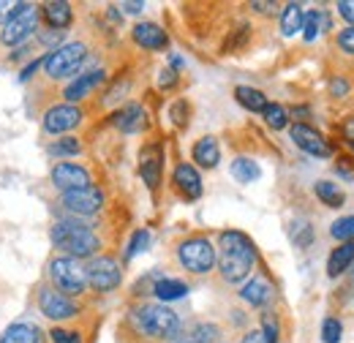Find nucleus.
Returning a JSON list of instances; mask_svg holds the SVG:
<instances>
[{"instance_id": "obj_1", "label": "nucleus", "mask_w": 354, "mask_h": 343, "mask_svg": "<svg viewBox=\"0 0 354 343\" xmlns=\"http://www.w3.org/2000/svg\"><path fill=\"white\" fill-rule=\"evenodd\" d=\"M218 243H221L218 267H221L223 281H229V284L245 281L248 272H251V267H254V261H257L254 243L243 232H223Z\"/></svg>"}, {"instance_id": "obj_2", "label": "nucleus", "mask_w": 354, "mask_h": 343, "mask_svg": "<svg viewBox=\"0 0 354 343\" xmlns=\"http://www.w3.org/2000/svg\"><path fill=\"white\" fill-rule=\"evenodd\" d=\"M52 243L66 251L68 259H85L98 251V237L90 232V226L77 221H57L52 229Z\"/></svg>"}, {"instance_id": "obj_3", "label": "nucleus", "mask_w": 354, "mask_h": 343, "mask_svg": "<svg viewBox=\"0 0 354 343\" xmlns=\"http://www.w3.org/2000/svg\"><path fill=\"white\" fill-rule=\"evenodd\" d=\"M136 327L150 338H172L180 330V319L164 305H142L133 316Z\"/></svg>"}, {"instance_id": "obj_4", "label": "nucleus", "mask_w": 354, "mask_h": 343, "mask_svg": "<svg viewBox=\"0 0 354 343\" xmlns=\"http://www.w3.org/2000/svg\"><path fill=\"white\" fill-rule=\"evenodd\" d=\"M36 22H39V11H36V6H30V3H17L14 17L3 25V36H0V41L6 44V46H17V44H22L30 33H36Z\"/></svg>"}, {"instance_id": "obj_5", "label": "nucleus", "mask_w": 354, "mask_h": 343, "mask_svg": "<svg viewBox=\"0 0 354 343\" xmlns=\"http://www.w3.org/2000/svg\"><path fill=\"white\" fill-rule=\"evenodd\" d=\"M85 55H88L85 44H66V46H60V49H52L44 57L46 74L55 77V80L68 77V74H74V71L82 66Z\"/></svg>"}, {"instance_id": "obj_6", "label": "nucleus", "mask_w": 354, "mask_h": 343, "mask_svg": "<svg viewBox=\"0 0 354 343\" xmlns=\"http://www.w3.org/2000/svg\"><path fill=\"white\" fill-rule=\"evenodd\" d=\"M49 275H52V281L66 292V295H80L85 286H88V272H85V267L77 261V259H55L52 264H49Z\"/></svg>"}, {"instance_id": "obj_7", "label": "nucleus", "mask_w": 354, "mask_h": 343, "mask_svg": "<svg viewBox=\"0 0 354 343\" xmlns=\"http://www.w3.org/2000/svg\"><path fill=\"white\" fill-rule=\"evenodd\" d=\"M180 257V264L188 270V272H207L213 264H216V251L210 245V240L205 237H194V240H185L177 251Z\"/></svg>"}, {"instance_id": "obj_8", "label": "nucleus", "mask_w": 354, "mask_h": 343, "mask_svg": "<svg viewBox=\"0 0 354 343\" xmlns=\"http://www.w3.org/2000/svg\"><path fill=\"white\" fill-rule=\"evenodd\" d=\"M85 272H88V284L95 292H112L120 284V264L109 257L93 259Z\"/></svg>"}, {"instance_id": "obj_9", "label": "nucleus", "mask_w": 354, "mask_h": 343, "mask_svg": "<svg viewBox=\"0 0 354 343\" xmlns=\"http://www.w3.org/2000/svg\"><path fill=\"white\" fill-rule=\"evenodd\" d=\"M63 205L77 215L98 213L101 205H104V194L95 185H85V188H77V191H66L63 194Z\"/></svg>"}, {"instance_id": "obj_10", "label": "nucleus", "mask_w": 354, "mask_h": 343, "mask_svg": "<svg viewBox=\"0 0 354 343\" xmlns=\"http://www.w3.org/2000/svg\"><path fill=\"white\" fill-rule=\"evenodd\" d=\"M39 308H41V313H44L46 319H52V322H63V319L77 316V305L68 300L63 292H55V289H41Z\"/></svg>"}, {"instance_id": "obj_11", "label": "nucleus", "mask_w": 354, "mask_h": 343, "mask_svg": "<svg viewBox=\"0 0 354 343\" xmlns=\"http://www.w3.org/2000/svg\"><path fill=\"white\" fill-rule=\"evenodd\" d=\"M292 142L300 150H306L308 156H316V158H330V153H333L330 145L324 142V136L319 131H313L310 126H303V123L292 126Z\"/></svg>"}, {"instance_id": "obj_12", "label": "nucleus", "mask_w": 354, "mask_h": 343, "mask_svg": "<svg viewBox=\"0 0 354 343\" xmlns=\"http://www.w3.org/2000/svg\"><path fill=\"white\" fill-rule=\"evenodd\" d=\"M82 120V112L71 104H60V106H52L44 115V129L49 133H66V131L77 129Z\"/></svg>"}, {"instance_id": "obj_13", "label": "nucleus", "mask_w": 354, "mask_h": 343, "mask_svg": "<svg viewBox=\"0 0 354 343\" xmlns=\"http://www.w3.org/2000/svg\"><path fill=\"white\" fill-rule=\"evenodd\" d=\"M52 183L66 194V191H77V188L90 185V174L85 167H77V164H57L52 169Z\"/></svg>"}, {"instance_id": "obj_14", "label": "nucleus", "mask_w": 354, "mask_h": 343, "mask_svg": "<svg viewBox=\"0 0 354 343\" xmlns=\"http://www.w3.org/2000/svg\"><path fill=\"white\" fill-rule=\"evenodd\" d=\"M175 185L185 199H199L202 196V177L191 164H180L175 169Z\"/></svg>"}, {"instance_id": "obj_15", "label": "nucleus", "mask_w": 354, "mask_h": 343, "mask_svg": "<svg viewBox=\"0 0 354 343\" xmlns=\"http://www.w3.org/2000/svg\"><path fill=\"white\" fill-rule=\"evenodd\" d=\"M112 120H115V126L123 131V133H136V131H142L147 126V115H145V109L139 104L123 106Z\"/></svg>"}, {"instance_id": "obj_16", "label": "nucleus", "mask_w": 354, "mask_h": 343, "mask_svg": "<svg viewBox=\"0 0 354 343\" xmlns=\"http://www.w3.org/2000/svg\"><path fill=\"white\" fill-rule=\"evenodd\" d=\"M272 286H270V281L265 278H251L245 286H243V292H240V297L248 302V305H257V308H265L267 302H272Z\"/></svg>"}, {"instance_id": "obj_17", "label": "nucleus", "mask_w": 354, "mask_h": 343, "mask_svg": "<svg viewBox=\"0 0 354 343\" xmlns=\"http://www.w3.org/2000/svg\"><path fill=\"white\" fill-rule=\"evenodd\" d=\"M133 41L145 46V49H164L167 46V33L153 22H139L133 28Z\"/></svg>"}, {"instance_id": "obj_18", "label": "nucleus", "mask_w": 354, "mask_h": 343, "mask_svg": "<svg viewBox=\"0 0 354 343\" xmlns=\"http://www.w3.org/2000/svg\"><path fill=\"white\" fill-rule=\"evenodd\" d=\"M0 343H44V333H41L36 324L19 322V324H11V327L3 333Z\"/></svg>"}, {"instance_id": "obj_19", "label": "nucleus", "mask_w": 354, "mask_h": 343, "mask_svg": "<svg viewBox=\"0 0 354 343\" xmlns=\"http://www.w3.org/2000/svg\"><path fill=\"white\" fill-rule=\"evenodd\" d=\"M218 158H221V150H218V142L213 136H205L194 145V161L205 169H213L218 167Z\"/></svg>"}, {"instance_id": "obj_20", "label": "nucleus", "mask_w": 354, "mask_h": 343, "mask_svg": "<svg viewBox=\"0 0 354 343\" xmlns=\"http://www.w3.org/2000/svg\"><path fill=\"white\" fill-rule=\"evenodd\" d=\"M142 180H145L150 188H156L158 180H161V150H158L156 145L142 153Z\"/></svg>"}, {"instance_id": "obj_21", "label": "nucleus", "mask_w": 354, "mask_h": 343, "mask_svg": "<svg viewBox=\"0 0 354 343\" xmlns=\"http://www.w3.org/2000/svg\"><path fill=\"white\" fill-rule=\"evenodd\" d=\"M101 80H104V71H90V74H85V77H77L71 85L66 87V98H68V101H80V98H85L93 87L101 85Z\"/></svg>"}, {"instance_id": "obj_22", "label": "nucleus", "mask_w": 354, "mask_h": 343, "mask_svg": "<svg viewBox=\"0 0 354 343\" xmlns=\"http://www.w3.org/2000/svg\"><path fill=\"white\" fill-rule=\"evenodd\" d=\"M354 261V240L352 243H344L338 245L333 254H330V261H327V272L330 278H338L341 272H346V267Z\"/></svg>"}, {"instance_id": "obj_23", "label": "nucleus", "mask_w": 354, "mask_h": 343, "mask_svg": "<svg viewBox=\"0 0 354 343\" xmlns=\"http://www.w3.org/2000/svg\"><path fill=\"white\" fill-rule=\"evenodd\" d=\"M303 6L300 3H289L283 11H281V33L283 36H295L303 30Z\"/></svg>"}, {"instance_id": "obj_24", "label": "nucleus", "mask_w": 354, "mask_h": 343, "mask_svg": "<svg viewBox=\"0 0 354 343\" xmlns=\"http://www.w3.org/2000/svg\"><path fill=\"white\" fill-rule=\"evenodd\" d=\"M330 28V17L327 11H308L303 17V39L306 41H316L319 33H324Z\"/></svg>"}, {"instance_id": "obj_25", "label": "nucleus", "mask_w": 354, "mask_h": 343, "mask_svg": "<svg viewBox=\"0 0 354 343\" xmlns=\"http://www.w3.org/2000/svg\"><path fill=\"white\" fill-rule=\"evenodd\" d=\"M44 17L55 30H63L66 25H71V6L63 3V0H57V3H46Z\"/></svg>"}, {"instance_id": "obj_26", "label": "nucleus", "mask_w": 354, "mask_h": 343, "mask_svg": "<svg viewBox=\"0 0 354 343\" xmlns=\"http://www.w3.org/2000/svg\"><path fill=\"white\" fill-rule=\"evenodd\" d=\"M156 297L164 302L169 300H180V297H185L188 295V286L183 284V281H175V278H161L158 284H156Z\"/></svg>"}, {"instance_id": "obj_27", "label": "nucleus", "mask_w": 354, "mask_h": 343, "mask_svg": "<svg viewBox=\"0 0 354 343\" xmlns=\"http://www.w3.org/2000/svg\"><path fill=\"white\" fill-rule=\"evenodd\" d=\"M234 98L245 106V109H251V112H265L267 106V98L265 93H259V90H254V87H245L240 85L237 90H234Z\"/></svg>"}, {"instance_id": "obj_28", "label": "nucleus", "mask_w": 354, "mask_h": 343, "mask_svg": "<svg viewBox=\"0 0 354 343\" xmlns=\"http://www.w3.org/2000/svg\"><path fill=\"white\" fill-rule=\"evenodd\" d=\"M259 174H262L259 164L251 158H234L232 161V177L237 183H254V180H259Z\"/></svg>"}, {"instance_id": "obj_29", "label": "nucleus", "mask_w": 354, "mask_h": 343, "mask_svg": "<svg viewBox=\"0 0 354 343\" xmlns=\"http://www.w3.org/2000/svg\"><path fill=\"white\" fill-rule=\"evenodd\" d=\"M316 196H319L327 207H341V205L346 202L344 191H341L335 183H330V180H319V183H316Z\"/></svg>"}, {"instance_id": "obj_30", "label": "nucleus", "mask_w": 354, "mask_h": 343, "mask_svg": "<svg viewBox=\"0 0 354 343\" xmlns=\"http://www.w3.org/2000/svg\"><path fill=\"white\" fill-rule=\"evenodd\" d=\"M330 234L335 240H344V243H352L354 240V215H346V218H338L330 229Z\"/></svg>"}, {"instance_id": "obj_31", "label": "nucleus", "mask_w": 354, "mask_h": 343, "mask_svg": "<svg viewBox=\"0 0 354 343\" xmlns=\"http://www.w3.org/2000/svg\"><path fill=\"white\" fill-rule=\"evenodd\" d=\"M265 120L270 129H283V126H286V109H283L281 104H267Z\"/></svg>"}, {"instance_id": "obj_32", "label": "nucleus", "mask_w": 354, "mask_h": 343, "mask_svg": "<svg viewBox=\"0 0 354 343\" xmlns=\"http://www.w3.org/2000/svg\"><path fill=\"white\" fill-rule=\"evenodd\" d=\"M216 338H218V327L216 324H199V327H194L188 343H213Z\"/></svg>"}, {"instance_id": "obj_33", "label": "nucleus", "mask_w": 354, "mask_h": 343, "mask_svg": "<svg viewBox=\"0 0 354 343\" xmlns=\"http://www.w3.org/2000/svg\"><path fill=\"white\" fill-rule=\"evenodd\" d=\"M341 333H344V327H341L338 319H324V324H322V341L338 343L341 341Z\"/></svg>"}, {"instance_id": "obj_34", "label": "nucleus", "mask_w": 354, "mask_h": 343, "mask_svg": "<svg viewBox=\"0 0 354 343\" xmlns=\"http://www.w3.org/2000/svg\"><path fill=\"white\" fill-rule=\"evenodd\" d=\"M150 245V232H145V229H139L136 234L131 237V243H129V251H126V259H133L136 254H142L145 248Z\"/></svg>"}, {"instance_id": "obj_35", "label": "nucleus", "mask_w": 354, "mask_h": 343, "mask_svg": "<svg viewBox=\"0 0 354 343\" xmlns=\"http://www.w3.org/2000/svg\"><path fill=\"white\" fill-rule=\"evenodd\" d=\"M49 153H52V156H77V153H80V142L71 139V136H66V139L55 142V145L49 147Z\"/></svg>"}, {"instance_id": "obj_36", "label": "nucleus", "mask_w": 354, "mask_h": 343, "mask_svg": "<svg viewBox=\"0 0 354 343\" xmlns=\"http://www.w3.org/2000/svg\"><path fill=\"white\" fill-rule=\"evenodd\" d=\"M262 333L267 335L270 343H278V322H275L272 313H265V319H262Z\"/></svg>"}, {"instance_id": "obj_37", "label": "nucleus", "mask_w": 354, "mask_h": 343, "mask_svg": "<svg viewBox=\"0 0 354 343\" xmlns=\"http://www.w3.org/2000/svg\"><path fill=\"white\" fill-rule=\"evenodd\" d=\"M338 46L346 52V55H354V28H344L338 33Z\"/></svg>"}, {"instance_id": "obj_38", "label": "nucleus", "mask_w": 354, "mask_h": 343, "mask_svg": "<svg viewBox=\"0 0 354 343\" xmlns=\"http://www.w3.org/2000/svg\"><path fill=\"white\" fill-rule=\"evenodd\" d=\"M49 338L55 343H80V335H77V333H66V330H52Z\"/></svg>"}, {"instance_id": "obj_39", "label": "nucleus", "mask_w": 354, "mask_h": 343, "mask_svg": "<svg viewBox=\"0 0 354 343\" xmlns=\"http://www.w3.org/2000/svg\"><path fill=\"white\" fill-rule=\"evenodd\" d=\"M338 11H341V17L354 28V0H341L338 3Z\"/></svg>"}, {"instance_id": "obj_40", "label": "nucleus", "mask_w": 354, "mask_h": 343, "mask_svg": "<svg viewBox=\"0 0 354 343\" xmlns=\"http://www.w3.org/2000/svg\"><path fill=\"white\" fill-rule=\"evenodd\" d=\"M17 11V3H8V0H0V22L6 25Z\"/></svg>"}, {"instance_id": "obj_41", "label": "nucleus", "mask_w": 354, "mask_h": 343, "mask_svg": "<svg viewBox=\"0 0 354 343\" xmlns=\"http://www.w3.org/2000/svg\"><path fill=\"white\" fill-rule=\"evenodd\" d=\"M243 343H270V341H267V335L262 330H254V333H248V335L243 338Z\"/></svg>"}, {"instance_id": "obj_42", "label": "nucleus", "mask_w": 354, "mask_h": 343, "mask_svg": "<svg viewBox=\"0 0 354 343\" xmlns=\"http://www.w3.org/2000/svg\"><path fill=\"white\" fill-rule=\"evenodd\" d=\"M183 112H185V104L180 101V104H175V109H172V118H175L177 126H183V123H185V120H183Z\"/></svg>"}, {"instance_id": "obj_43", "label": "nucleus", "mask_w": 354, "mask_h": 343, "mask_svg": "<svg viewBox=\"0 0 354 343\" xmlns=\"http://www.w3.org/2000/svg\"><path fill=\"white\" fill-rule=\"evenodd\" d=\"M41 41L44 44H57V41H63V33H60V30H49V33H44V36H41Z\"/></svg>"}, {"instance_id": "obj_44", "label": "nucleus", "mask_w": 354, "mask_h": 343, "mask_svg": "<svg viewBox=\"0 0 354 343\" xmlns=\"http://www.w3.org/2000/svg\"><path fill=\"white\" fill-rule=\"evenodd\" d=\"M344 93H349V85L344 80H335L333 82V95H344Z\"/></svg>"}, {"instance_id": "obj_45", "label": "nucleus", "mask_w": 354, "mask_h": 343, "mask_svg": "<svg viewBox=\"0 0 354 343\" xmlns=\"http://www.w3.org/2000/svg\"><path fill=\"white\" fill-rule=\"evenodd\" d=\"M161 87H169V85H175V71H161Z\"/></svg>"}, {"instance_id": "obj_46", "label": "nucleus", "mask_w": 354, "mask_h": 343, "mask_svg": "<svg viewBox=\"0 0 354 343\" xmlns=\"http://www.w3.org/2000/svg\"><path fill=\"white\" fill-rule=\"evenodd\" d=\"M123 8H126L129 14H139V11L145 8V3H123Z\"/></svg>"}, {"instance_id": "obj_47", "label": "nucleus", "mask_w": 354, "mask_h": 343, "mask_svg": "<svg viewBox=\"0 0 354 343\" xmlns=\"http://www.w3.org/2000/svg\"><path fill=\"white\" fill-rule=\"evenodd\" d=\"M254 8H257V11H262V14H270L275 6H272V3H254Z\"/></svg>"}]
</instances>
